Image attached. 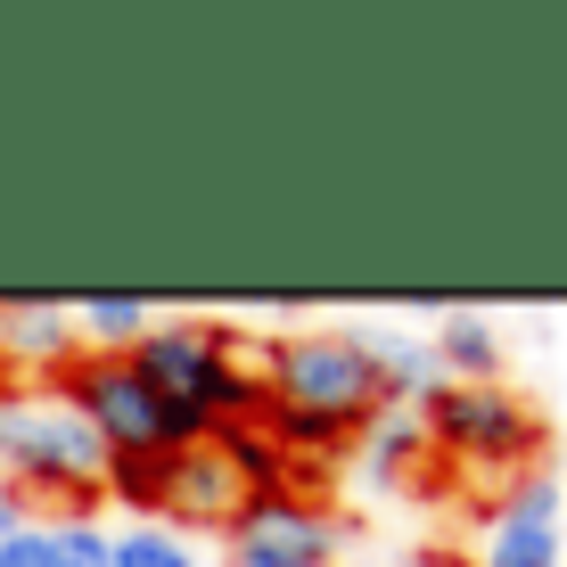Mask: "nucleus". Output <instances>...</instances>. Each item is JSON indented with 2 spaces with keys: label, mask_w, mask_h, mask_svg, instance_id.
I'll use <instances>...</instances> for the list:
<instances>
[{
  "label": "nucleus",
  "mask_w": 567,
  "mask_h": 567,
  "mask_svg": "<svg viewBox=\"0 0 567 567\" xmlns=\"http://www.w3.org/2000/svg\"><path fill=\"white\" fill-rule=\"evenodd\" d=\"M256 386H264V427L280 436V453L329 461V468L379 412H395L386 370L362 329H280V338H264Z\"/></svg>",
  "instance_id": "1"
},
{
  "label": "nucleus",
  "mask_w": 567,
  "mask_h": 567,
  "mask_svg": "<svg viewBox=\"0 0 567 567\" xmlns=\"http://www.w3.org/2000/svg\"><path fill=\"white\" fill-rule=\"evenodd\" d=\"M0 485L58 518H91L107 502V444L58 395H0Z\"/></svg>",
  "instance_id": "2"
},
{
  "label": "nucleus",
  "mask_w": 567,
  "mask_h": 567,
  "mask_svg": "<svg viewBox=\"0 0 567 567\" xmlns=\"http://www.w3.org/2000/svg\"><path fill=\"white\" fill-rule=\"evenodd\" d=\"M230 346L239 338H230L223 321H156L148 338L132 346V370H141L198 436H214V427L264 420V386H256V370H239Z\"/></svg>",
  "instance_id": "3"
},
{
  "label": "nucleus",
  "mask_w": 567,
  "mask_h": 567,
  "mask_svg": "<svg viewBox=\"0 0 567 567\" xmlns=\"http://www.w3.org/2000/svg\"><path fill=\"white\" fill-rule=\"evenodd\" d=\"M420 427H427V444H436L444 461H461L468 477H494L502 494H511L526 468H543V453H551V420H543L518 386H436V395L420 403Z\"/></svg>",
  "instance_id": "4"
},
{
  "label": "nucleus",
  "mask_w": 567,
  "mask_h": 567,
  "mask_svg": "<svg viewBox=\"0 0 567 567\" xmlns=\"http://www.w3.org/2000/svg\"><path fill=\"white\" fill-rule=\"evenodd\" d=\"M50 395L74 403L83 412V427L107 444V461H132V453H182V444H206L198 427H189L182 412H173L165 395L132 370V354H74L50 370Z\"/></svg>",
  "instance_id": "5"
},
{
  "label": "nucleus",
  "mask_w": 567,
  "mask_h": 567,
  "mask_svg": "<svg viewBox=\"0 0 567 567\" xmlns=\"http://www.w3.org/2000/svg\"><path fill=\"white\" fill-rule=\"evenodd\" d=\"M230 567H338L346 559V526L329 502L305 494H256L223 535Z\"/></svg>",
  "instance_id": "6"
},
{
  "label": "nucleus",
  "mask_w": 567,
  "mask_h": 567,
  "mask_svg": "<svg viewBox=\"0 0 567 567\" xmlns=\"http://www.w3.org/2000/svg\"><path fill=\"white\" fill-rule=\"evenodd\" d=\"M567 502H559V468H526L511 494H494L477 535V567H567Z\"/></svg>",
  "instance_id": "7"
},
{
  "label": "nucleus",
  "mask_w": 567,
  "mask_h": 567,
  "mask_svg": "<svg viewBox=\"0 0 567 567\" xmlns=\"http://www.w3.org/2000/svg\"><path fill=\"white\" fill-rule=\"evenodd\" d=\"M247 502H256V494H247V477L230 468V453L214 436L173 453V494H165L173 535H182V526H198V535H230V518H239Z\"/></svg>",
  "instance_id": "8"
},
{
  "label": "nucleus",
  "mask_w": 567,
  "mask_h": 567,
  "mask_svg": "<svg viewBox=\"0 0 567 567\" xmlns=\"http://www.w3.org/2000/svg\"><path fill=\"white\" fill-rule=\"evenodd\" d=\"M0 354L17 362H74L83 338H74V305H50V297H0Z\"/></svg>",
  "instance_id": "9"
},
{
  "label": "nucleus",
  "mask_w": 567,
  "mask_h": 567,
  "mask_svg": "<svg viewBox=\"0 0 567 567\" xmlns=\"http://www.w3.org/2000/svg\"><path fill=\"white\" fill-rule=\"evenodd\" d=\"M436 370H444V386H502V329L485 321V312H444L436 321Z\"/></svg>",
  "instance_id": "10"
},
{
  "label": "nucleus",
  "mask_w": 567,
  "mask_h": 567,
  "mask_svg": "<svg viewBox=\"0 0 567 567\" xmlns=\"http://www.w3.org/2000/svg\"><path fill=\"white\" fill-rule=\"evenodd\" d=\"M427 453H436V444H427L420 412H379V420L354 436V461H362L370 485H412L420 468H427Z\"/></svg>",
  "instance_id": "11"
},
{
  "label": "nucleus",
  "mask_w": 567,
  "mask_h": 567,
  "mask_svg": "<svg viewBox=\"0 0 567 567\" xmlns=\"http://www.w3.org/2000/svg\"><path fill=\"white\" fill-rule=\"evenodd\" d=\"M370 354H379V370H386V395H395V412H420V403L444 386L436 346H427V338H395V329H379V338H370Z\"/></svg>",
  "instance_id": "12"
},
{
  "label": "nucleus",
  "mask_w": 567,
  "mask_h": 567,
  "mask_svg": "<svg viewBox=\"0 0 567 567\" xmlns=\"http://www.w3.org/2000/svg\"><path fill=\"white\" fill-rule=\"evenodd\" d=\"M148 329H156L148 297H83L74 305V338H83L91 354H132Z\"/></svg>",
  "instance_id": "13"
},
{
  "label": "nucleus",
  "mask_w": 567,
  "mask_h": 567,
  "mask_svg": "<svg viewBox=\"0 0 567 567\" xmlns=\"http://www.w3.org/2000/svg\"><path fill=\"white\" fill-rule=\"evenodd\" d=\"M165 494H173V453H132V461H107V502H124L141 526L165 518Z\"/></svg>",
  "instance_id": "14"
},
{
  "label": "nucleus",
  "mask_w": 567,
  "mask_h": 567,
  "mask_svg": "<svg viewBox=\"0 0 567 567\" xmlns=\"http://www.w3.org/2000/svg\"><path fill=\"white\" fill-rule=\"evenodd\" d=\"M115 567H198V551L173 526H132V535H115Z\"/></svg>",
  "instance_id": "15"
},
{
  "label": "nucleus",
  "mask_w": 567,
  "mask_h": 567,
  "mask_svg": "<svg viewBox=\"0 0 567 567\" xmlns=\"http://www.w3.org/2000/svg\"><path fill=\"white\" fill-rule=\"evenodd\" d=\"M50 543H58V567H115V535L91 518H50Z\"/></svg>",
  "instance_id": "16"
},
{
  "label": "nucleus",
  "mask_w": 567,
  "mask_h": 567,
  "mask_svg": "<svg viewBox=\"0 0 567 567\" xmlns=\"http://www.w3.org/2000/svg\"><path fill=\"white\" fill-rule=\"evenodd\" d=\"M0 567H58L50 518H25V526H17V535H0Z\"/></svg>",
  "instance_id": "17"
},
{
  "label": "nucleus",
  "mask_w": 567,
  "mask_h": 567,
  "mask_svg": "<svg viewBox=\"0 0 567 567\" xmlns=\"http://www.w3.org/2000/svg\"><path fill=\"white\" fill-rule=\"evenodd\" d=\"M17 526H25V502H17L9 485H0V535H17Z\"/></svg>",
  "instance_id": "18"
},
{
  "label": "nucleus",
  "mask_w": 567,
  "mask_h": 567,
  "mask_svg": "<svg viewBox=\"0 0 567 567\" xmlns=\"http://www.w3.org/2000/svg\"><path fill=\"white\" fill-rule=\"evenodd\" d=\"M420 567H453V559H436V551H420Z\"/></svg>",
  "instance_id": "19"
}]
</instances>
